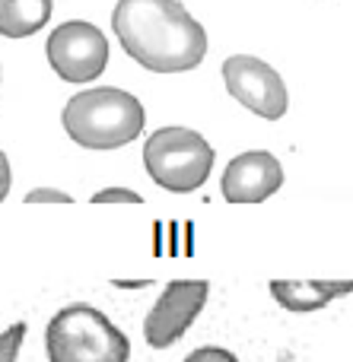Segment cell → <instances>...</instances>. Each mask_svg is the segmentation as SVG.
Masks as SVG:
<instances>
[{"instance_id":"6da1fadb","label":"cell","mask_w":353,"mask_h":362,"mask_svg":"<svg viewBox=\"0 0 353 362\" xmlns=\"http://www.w3.org/2000/svg\"><path fill=\"white\" fill-rule=\"evenodd\" d=\"M112 29L125 54L153 74H185L207 57V32L178 0H118Z\"/></svg>"},{"instance_id":"7a4b0ae2","label":"cell","mask_w":353,"mask_h":362,"mask_svg":"<svg viewBox=\"0 0 353 362\" xmlns=\"http://www.w3.org/2000/svg\"><path fill=\"white\" fill-rule=\"evenodd\" d=\"M64 131L74 144L86 150H118L144 131V105L134 93L118 86H96L76 93L64 105Z\"/></svg>"},{"instance_id":"3957f363","label":"cell","mask_w":353,"mask_h":362,"mask_svg":"<svg viewBox=\"0 0 353 362\" xmlns=\"http://www.w3.org/2000/svg\"><path fill=\"white\" fill-rule=\"evenodd\" d=\"M48 362H127L131 340L93 305H67L45 327Z\"/></svg>"},{"instance_id":"277c9868","label":"cell","mask_w":353,"mask_h":362,"mask_svg":"<svg viewBox=\"0 0 353 362\" xmlns=\"http://www.w3.org/2000/svg\"><path fill=\"white\" fill-rule=\"evenodd\" d=\"M214 146L191 127H159L144 144V165L153 185L172 194H191L204 187L214 169Z\"/></svg>"},{"instance_id":"5b68a950","label":"cell","mask_w":353,"mask_h":362,"mask_svg":"<svg viewBox=\"0 0 353 362\" xmlns=\"http://www.w3.org/2000/svg\"><path fill=\"white\" fill-rule=\"evenodd\" d=\"M45 57L64 83H89L108 64V38L99 25L86 19H67L51 29Z\"/></svg>"},{"instance_id":"8992f818","label":"cell","mask_w":353,"mask_h":362,"mask_svg":"<svg viewBox=\"0 0 353 362\" xmlns=\"http://www.w3.org/2000/svg\"><path fill=\"white\" fill-rule=\"evenodd\" d=\"M223 83L226 93L233 95L239 105L255 112L258 118L277 121L290 108V93L287 83L271 64L252 54H233L223 61Z\"/></svg>"},{"instance_id":"52a82bcc","label":"cell","mask_w":353,"mask_h":362,"mask_svg":"<svg viewBox=\"0 0 353 362\" xmlns=\"http://www.w3.org/2000/svg\"><path fill=\"white\" fill-rule=\"evenodd\" d=\"M210 296L207 280H172L144 321V340L153 350H169L188 334Z\"/></svg>"},{"instance_id":"ba28073f","label":"cell","mask_w":353,"mask_h":362,"mask_svg":"<svg viewBox=\"0 0 353 362\" xmlns=\"http://www.w3.org/2000/svg\"><path fill=\"white\" fill-rule=\"evenodd\" d=\"M284 187V165L267 150H248L229 159L220 181V194L229 204H265Z\"/></svg>"},{"instance_id":"9c48e42d","label":"cell","mask_w":353,"mask_h":362,"mask_svg":"<svg viewBox=\"0 0 353 362\" xmlns=\"http://www.w3.org/2000/svg\"><path fill=\"white\" fill-rule=\"evenodd\" d=\"M353 293V280H271V296L287 312H318L331 299Z\"/></svg>"},{"instance_id":"30bf717a","label":"cell","mask_w":353,"mask_h":362,"mask_svg":"<svg viewBox=\"0 0 353 362\" xmlns=\"http://www.w3.org/2000/svg\"><path fill=\"white\" fill-rule=\"evenodd\" d=\"M54 0H0V35L29 38L48 25Z\"/></svg>"},{"instance_id":"8fae6325","label":"cell","mask_w":353,"mask_h":362,"mask_svg":"<svg viewBox=\"0 0 353 362\" xmlns=\"http://www.w3.org/2000/svg\"><path fill=\"white\" fill-rule=\"evenodd\" d=\"M23 340H25V325L16 321L10 325L4 334H0V362H16L19 350H23Z\"/></svg>"},{"instance_id":"7c38bea8","label":"cell","mask_w":353,"mask_h":362,"mask_svg":"<svg viewBox=\"0 0 353 362\" xmlns=\"http://www.w3.org/2000/svg\"><path fill=\"white\" fill-rule=\"evenodd\" d=\"M93 204H144V197L131 187H102L93 194Z\"/></svg>"},{"instance_id":"4fadbf2b","label":"cell","mask_w":353,"mask_h":362,"mask_svg":"<svg viewBox=\"0 0 353 362\" xmlns=\"http://www.w3.org/2000/svg\"><path fill=\"white\" fill-rule=\"evenodd\" d=\"M185 362H239V356L223 350V346H197L185 356Z\"/></svg>"},{"instance_id":"5bb4252c","label":"cell","mask_w":353,"mask_h":362,"mask_svg":"<svg viewBox=\"0 0 353 362\" xmlns=\"http://www.w3.org/2000/svg\"><path fill=\"white\" fill-rule=\"evenodd\" d=\"M70 194L57 191V187H35V191L25 194V204H70Z\"/></svg>"},{"instance_id":"9a60e30c","label":"cell","mask_w":353,"mask_h":362,"mask_svg":"<svg viewBox=\"0 0 353 362\" xmlns=\"http://www.w3.org/2000/svg\"><path fill=\"white\" fill-rule=\"evenodd\" d=\"M10 185H13L10 159H6V153L0 150V204H4V200H6V194H10Z\"/></svg>"},{"instance_id":"2e32d148","label":"cell","mask_w":353,"mask_h":362,"mask_svg":"<svg viewBox=\"0 0 353 362\" xmlns=\"http://www.w3.org/2000/svg\"><path fill=\"white\" fill-rule=\"evenodd\" d=\"M0 80H4V67H0Z\"/></svg>"}]
</instances>
